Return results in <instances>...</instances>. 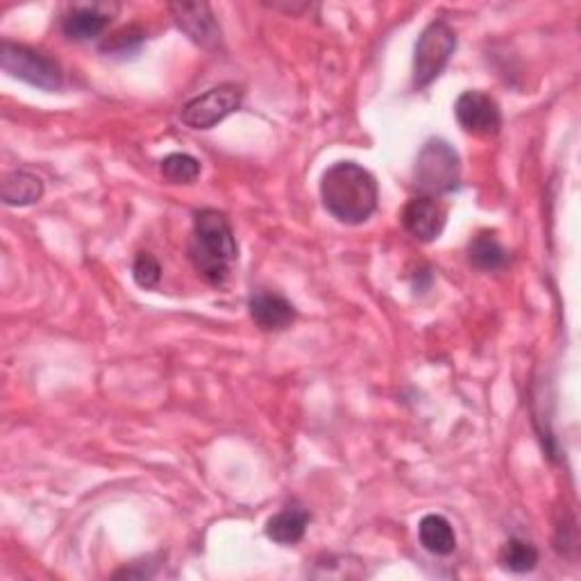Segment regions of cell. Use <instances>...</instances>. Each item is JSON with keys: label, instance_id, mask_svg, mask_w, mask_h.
Instances as JSON below:
<instances>
[{"label": "cell", "instance_id": "cell-1", "mask_svg": "<svg viewBox=\"0 0 581 581\" xmlns=\"http://www.w3.org/2000/svg\"><path fill=\"white\" fill-rule=\"evenodd\" d=\"M239 248L228 216L218 209H200L194 216L189 260L209 286H226L232 277Z\"/></svg>", "mask_w": 581, "mask_h": 581}, {"label": "cell", "instance_id": "cell-2", "mask_svg": "<svg viewBox=\"0 0 581 581\" xmlns=\"http://www.w3.org/2000/svg\"><path fill=\"white\" fill-rule=\"evenodd\" d=\"M320 198L337 221L346 226L366 223L377 209V179L354 162H337L322 173Z\"/></svg>", "mask_w": 581, "mask_h": 581}, {"label": "cell", "instance_id": "cell-3", "mask_svg": "<svg viewBox=\"0 0 581 581\" xmlns=\"http://www.w3.org/2000/svg\"><path fill=\"white\" fill-rule=\"evenodd\" d=\"M461 160L443 139H429L414 166V185L420 196H443L459 189Z\"/></svg>", "mask_w": 581, "mask_h": 581}, {"label": "cell", "instance_id": "cell-4", "mask_svg": "<svg viewBox=\"0 0 581 581\" xmlns=\"http://www.w3.org/2000/svg\"><path fill=\"white\" fill-rule=\"evenodd\" d=\"M457 51V34L446 21H431L414 51V89L429 87L441 76Z\"/></svg>", "mask_w": 581, "mask_h": 581}, {"label": "cell", "instance_id": "cell-5", "mask_svg": "<svg viewBox=\"0 0 581 581\" xmlns=\"http://www.w3.org/2000/svg\"><path fill=\"white\" fill-rule=\"evenodd\" d=\"M0 66L12 78H19L36 89L57 91L64 85L62 68L48 55L23 44L3 42L0 44Z\"/></svg>", "mask_w": 581, "mask_h": 581}, {"label": "cell", "instance_id": "cell-6", "mask_svg": "<svg viewBox=\"0 0 581 581\" xmlns=\"http://www.w3.org/2000/svg\"><path fill=\"white\" fill-rule=\"evenodd\" d=\"M241 98H243V89L237 85L213 87L207 94L189 100L185 107H182L179 119L191 130H211L213 125H218L237 112Z\"/></svg>", "mask_w": 581, "mask_h": 581}, {"label": "cell", "instance_id": "cell-7", "mask_svg": "<svg viewBox=\"0 0 581 581\" xmlns=\"http://www.w3.org/2000/svg\"><path fill=\"white\" fill-rule=\"evenodd\" d=\"M459 125L472 136H495L502 128L500 105L482 91H463L454 102Z\"/></svg>", "mask_w": 581, "mask_h": 581}, {"label": "cell", "instance_id": "cell-8", "mask_svg": "<svg viewBox=\"0 0 581 581\" xmlns=\"http://www.w3.org/2000/svg\"><path fill=\"white\" fill-rule=\"evenodd\" d=\"M446 221H448L446 207L429 196H416L403 209L405 230L420 243H431L439 239L446 230Z\"/></svg>", "mask_w": 581, "mask_h": 581}, {"label": "cell", "instance_id": "cell-9", "mask_svg": "<svg viewBox=\"0 0 581 581\" xmlns=\"http://www.w3.org/2000/svg\"><path fill=\"white\" fill-rule=\"evenodd\" d=\"M175 25L185 32L189 40L202 48H211L221 42V28L207 3H171L168 6Z\"/></svg>", "mask_w": 581, "mask_h": 581}, {"label": "cell", "instance_id": "cell-10", "mask_svg": "<svg viewBox=\"0 0 581 581\" xmlns=\"http://www.w3.org/2000/svg\"><path fill=\"white\" fill-rule=\"evenodd\" d=\"M112 12L105 3L73 6L62 19V32L73 42H91L109 28Z\"/></svg>", "mask_w": 581, "mask_h": 581}, {"label": "cell", "instance_id": "cell-11", "mask_svg": "<svg viewBox=\"0 0 581 581\" xmlns=\"http://www.w3.org/2000/svg\"><path fill=\"white\" fill-rule=\"evenodd\" d=\"M248 309H250V318L254 320V325H257L264 332H282L296 320V307L290 305L284 296L268 294V290L254 294L248 303Z\"/></svg>", "mask_w": 581, "mask_h": 581}, {"label": "cell", "instance_id": "cell-12", "mask_svg": "<svg viewBox=\"0 0 581 581\" xmlns=\"http://www.w3.org/2000/svg\"><path fill=\"white\" fill-rule=\"evenodd\" d=\"M418 538H420L423 548L436 557H448L457 550L454 529H452L450 520L439 516V514H429L420 520Z\"/></svg>", "mask_w": 581, "mask_h": 581}, {"label": "cell", "instance_id": "cell-13", "mask_svg": "<svg viewBox=\"0 0 581 581\" xmlns=\"http://www.w3.org/2000/svg\"><path fill=\"white\" fill-rule=\"evenodd\" d=\"M44 196V182L40 175L14 171L3 182V202L10 207H28L40 202Z\"/></svg>", "mask_w": 581, "mask_h": 581}, {"label": "cell", "instance_id": "cell-14", "mask_svg": "<svg viewBox=\"0 0 581 581\" xmlns=\"http://www.w3.org/2000/svg\"><path fill=\"white\" fill-rule=\"evenodd\" d=\"M309 514L305 508H284L266 523V536L279 545H296L305 538Z\"/></svg>", "mask_w": 581, "mask_h": 581}, {"label": "cell", "instance_id": "cell-15", "mask_svg": "<svg viewBox=\"0 0 581 581\" xmlns=\"http://www.w3.org/2000/svg\"><path fill=\"white\" fill-rule=\"evenodd\" d=\"M468 260L478 271L493 273L506 266L508 252L493 232H480L468 245Z\"/></svg>", "mask_w": 581, "mask_h": 581}, {"label": "cell", "instance_id": "cell-16", "mask_svg": "<svg viewBox=\"0 0 581 581\" xmlns=\"http://www.w3.org/2000/svg\"><path fill=\"white\" fill-rule=\"evenodd\" d=\"M500 563H502L504 570L516 572V574L531 572L538 566V550L534 548L531 542H527V540L512 538V540H506L502 545Z\"/></svg>", "mask_w": 581, "mask_h": 581}, {"label": "cell", "instance_id": "cell-17", "mask_svg": "<svg viewBox=\"0 0 581 581\" xmlns=\"http://www.w3.org/2000/svg\"><path fill=\"white\" fill-rule=\"evenodd\" d=\"M162 175L171 185H194L200 177V162L187 153H171L162 160Z\"/></svg>", "mask_w": 581, "mask_h": 581}, {"label": "cell", "instance_id": "cell-18", "mask_svg": "<svg viewBox=\"0 0 581 581\" xmlns=\"http://www.w3.org/2000/svg\"><path fill=\"white\" fill-rule=\"evenodd\" d=\"M132 277L141 288H155L162 279V266L151 252H139L132 266Z\"/></svg>", "mask_w": 581, "mask_h": 581}, {"label": "cell", "instance_id": "cell-19", "mask_svg": "<svg viewBox=\"0 0 581 581\" xmlns=\"http://www.w3.org/2000/svg\"><path fill=\"white\" fill-rule=\"evenodd\" d=\"M143 30H139V28H125V30H121V32H117L114 36H112V40H107L105 44H102V51H121V53H125V51H130V48H134V46H139L141 42H143Z\"/></svg>", "mask_w": 581, "mask_h": 581}]
</instances>
